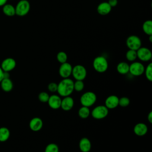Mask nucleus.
Masks as SVG:
<instances>
[{"label": "nucleus", "mask_w": 152, "mask_h": 152, "mask_svg": "<svg viewBox=\"0 0 152 152\" xmlns=\"http://www.w3.org/2000/svg\"><path fill=\"white\" fill-rule=\"evenodd\" d=\"M147 119L150 123H152V112H150L147 116Z\"/></svg>", "instance_id": "nucleus-34"}, {"label": "nucleus", "mask_w": 152, "mask_h": 152, "mask_svg": "<svg viewBox=\"0 0 152 152\" xmlns=\"http://www.w3.org/2000/svg\"><path fill=\"white\" fill-rule=\"evenodd\" d=\"M49 95L48 93L45 91H42L40 92L39 95H38V99L40 102L42 103H46L48 102L49 98Z\"/></svg>", "instance_id": "nucleus-30"}, {"label": "nucleus", "mask_w": 152, "mask_h": 152, "mask_svg": "<svg viewBox=\"0 0 152 152\" xmlns=\"http://www.w3.org/2000/svg\"><path fill=\"white\" fill-rule=\"evenodd\" d=\"M84 88V84L82 80H76L74 82V90L77 91H81Z\"/></svg>", "instance_id": "nucleus-29"}, {"label": "nucleus", "mask_w": 152, "mask_h": 152, "mask_svg": "<svg viewBox=\"0 0 152 152\" xmlns=\"http://www.w3.org/2000/svg\"><path fill=\"white\" fill-rule=\"evenodd\" d=\"M72 66L68 62L61 64L59 68V74L63 78H69L72 74Z\"/></svg>", "instance_id": "nucleus-10"}, {"label": "nucleus", "mask_w": 152, "mask_h": 152, "mask_svg": "<svg viewBox=\"0 0 152 152\" xmlns=\"http://www.w3.org/2000/svg\"><path fill=\"white\" fill-rule=\"evenodd\" d=\"M48 89L49 90V91L52 93L56 92L58 89V84H56L55 82L50 83L48 86Z\"/></svg>", "instance_id": "nucleus-32"}, {"label": "nucleus", "mask_w": 152, "mask_h": 152, "mask_svg": "<svg viewBox=\"0 0 152 152\" xmlns=\"http://www.w3.org/2000/svg\"><path fill=\"white\" fill-rule=\"evenodd\" d=\"M97 100V96L93 91H87L83 93L80 97V103L83 106L90 107L93 106Z\"/></svg>", "instance_id": "nucleus-3"}, {"label": "nucleus", "mask_w": 152, "mask_h": 152, "mask_svg": "<svg viewBox=\"0 0 152 152\" xmlns=\"http://www.w3.org/2000/svg\"><path fill=\"white\" fill-rule=\"evenodd\" d=\"M129 65L125 62H121L116 66V70L118 73L122 75H126L129 72Z\"/></svg>", "instance_id": "nucleus-20"}, {"label": "nucleus", "mask_w": 152, "mask_h": 152, "mask_svg": "<svg viewBox=\"0 0 152 152\" xmlns=\"http://www.w3.org/2000/svg\"><path fill=\"white\" fill-rule=\"evenodd\" d=\"M74 90V81L69 78H63L58 84L57 92L60 96H69Z\"/></svg>", "instance_id": "nucleus-1"}, {"label": "nucleus", "mask_w": 152, "mask_h": 152, "mask_svg": "<svg viewBox=\"0 0 152 152\" xmlns=\"http://www.w3.org/2000/svg\"><path fill=\"white\" fill-rule=\"evenodd\" d=\"M126 58L128 61L130 62H134L135 61V59L137 58V50L129 49L125 55Z\"/></svg>", "instance_id": "nucleus-25"}, {"label": "nucleus", "mask_w": 152, "mask_h": 152, "mask_svg": "<svg viewBox=\"0 0 152 152\" xmlns=\"http://www.w3.org/2000/svg\"><path fill=\"white\" fill-rule=\"evenodd\" d=\"M107 2L110 5V7L112 8V7H116L117 5L118 0H108Z\"/></svg>", "instance_id": "nucleus-33"}, {"label": "nucleus", "mask_w": 152, "mask_h": 152, "mask_svg": "<svg viewBox=\"0 0 152 152\" xmlns=\"http://www.w3.org/2000/svg\"><path fill=\"white\" fill-rule=\"evenodd\" d=\"M79 148L82 152H89L91 148V143L90 140L86 138H82L79 142Z\"/></svg>", "instance_id": "nucleus-18"}, {"label": "nucleus", "mask_w": 152, "mask_h": 152, "mask_svg": "<svg viewBox=\"0 0 152 152\" xmlns=\"http://www.w3.org/2000/svg\"><path fill=\"white\" fill-rule=\"evenodd\" d=\"M111 10L112 7L107 2H101L98 5L97 7V12L102 15H105L109 14Z\"/></svg>", "instance_id": "nucleus-17"}, {"label": "nucleus", "mask_w": 152, "mask_h": 152, "mask_svg": "<svg viewBox=\"0 0 152 152\" xmlns=\"http://www.w3.org/2000/svg\"><path fill=\"white\" fill-rule=\"evenodd\" d=\"M74 104V99L69 96L64 97L61 100V108L65 111H68L72 109Z\"/></svg>", "instance_id": "nucleus-15"}, {"label": "nucleus", "mask_w": 152, "mask_h": 152, "mask_svg": "<svg viewBox=\"0 0 152 152\" xmlns=\"http://www.w3.org/2000/svg\"><path fill=\"white\" fill-rule=\"evenodd\" d=\"M146 78L149 81H152V63H149L148 65L145 68L144 72Z\"/></svg>", "instance_id": "nucleus-26"}, {"label": "nucleus", "mask_w": 152, "mask_h": 152, "mask_svg": "<svg viewBox=\"0 0 152 152\" xmlns=\"http://www.w3.org/2000/svg\"><path fill=\"white\" fill-rule=\"evenodd\" d=\"M126 45L129 49L137 50L140 47H141V40L138 36L131 35L127 37Z\"/></svg>", "instance_id": "nucleus-7"}, {"label": "nucleus", "mask_w": 152, "mask_h": 152, "mask_svg": "<svg viewBox=\"0 0 152 152\" xmlns=\"http://www.w3.org/2000/svg\"><path fill=\"white\" fill-rule=\"evenodd\" d=\"M145 67L144 65L140 62H133L129 65V72L133 76L138 77L144 74Z\"/></svg>", "instance_id": "nucleus-8"}, {"label": "nucleus", "mask_w": 152, "mask_h": 152, "mask_svg": "<svg viewBox=\"0 0 152 152\" xmlns=\"http://www.w3.org/2000/svg\"><path fill=\"white\" fill-rule=\"evenodd\" d=\"M7 0H0V7L4 6L5 4H7Z\"/></svg>", "instance_id": "nucleus-36"}, {"label": "nucleus", "mask_w": 152, "mask_h": 152, "mask_svg": "<svg viewBox=\"0 0 152 152\" xmlns=\"http://www.w3.org/2000/svg\"><path fill=\"white\" fill-rule=\"evenodd\" d=\"M62 99L57 94H52L49 96L48 103L52 109H58L61 107Z\"/></svg>", "instance_id": "nucleus-12"}, {"label": "nucleus", "mask_w": 152, "mask_h": 152, "mask_svg": "<svg viewBox=\"0 0 152 152\" xmlns=\"http://www.w3.org/2000/svg\"><path fill=\"white\" fill-rule=\"evenodd\" d=\"M45 152H59L58 145L55 143H50L46 145Z\"/></svg>", "instance_id": "nucleus-28"}, {"label": "nucleus", "mask_w": 152, "mask_h": 152, "mask_svg": "<svg viewBox=\"0 0 152 152\" xmlns=\"http://www.w3.org/2000/svg\"><path fill=\"white\" fill-rule=\"evenodd\" d=\"M43 125V121L39 117H34L32 118L29 122V127L30 129L34 132L40 131Z\"/></svg>", "instance_id": "nucleus-14"}, {"label": "nucleus", "mask_w": 152, "mask_h": 152, "mask_svg": "<svg viewBox=\"0 0 152 152\" xmlns=\"http://www.w3.org/2000/svg\"><path fill=\"white\" fill-rule=\"evenodd\" d=\"M130 103V100L127 97H122L119 99V105L122 107H127Z\"/></svg>", "instance_id": "nucleus-31"}, {"label": "nucleus", "mask_w": 152, "mask_h": 152, "mask_svg": "<svg viewBox=\"0 0 152 152\" xmlns=\"http://www.w3.org/2000/svg\"><path fill=\"white\" fill-rule=\"evenodd\" d=\"M109 113V109L104 105L96 106L90 112L91 116L96 119H102L105 118Z\"/></svg>", "instance_id": "nucleus-5"}, {"label": "nucleus", "mask_w": 152, "mask_h": 152, "mask_svg": "<svg viewBox=\"0 0 152 152\" xmlns=\"http://www.w3.org/2000/svg\"><path fill=\"white\" fill-rule=\"evenodd\" d=\"M90 112H91L90 110L89 107L82 106V107H81L79 109L78 113V116H80V118H81L82 119H86L90 116Z\"/></svg>", "instance_id": "nucleus-24"}, {"label": "nucleus", "mask_w": 152, "mask_h": 152, "mask_svg": "<svg viewBox=\"0 0 152 152\" xmlns=\"http://www.w3.org/2000/svg\"><path fill=\"white\" fill-rule=\"evenodd\" d=\"M134 134L139 137L145 135L148 131V127L144 123L140 122L137 124L133 129Z\"/></svg>", "instance_id": "nucleus-16"}, {"label": "nucleus", "mask_w": 152, "mask_h": 152, "mask_svg": "<svg viewBox=\"0 0 152 152\" xmlns=\"http://www.w3.org/2000/svg\"><path fill=\"white\" fill-rule=\"evenodd\" d=\"M71 75L75 80L83 81L87 76L86 68L82 65H76L72 67Z\"/></svg>", "instance_id": "nucleus-6"}, {"label": "nucleus", "mask_w": 152, "mask_h": 152, "mask_svg": "<svg viewBox=\"0 0 152 152\" xmlns=\"http://www.w3.org/2000/svg\"><path fill=\"white\" fill-rule=\"evenodd\" d=\"M10 136V131L5 126L0 128V142H5L8 140Z\"/></svg>", "instance_id": "nucleus-22"}, {"label": "nucleus", "mask_w": 152, "mask_h": 152, "mask_svg": "<svg viewBox=\"0 0 152 152\" xmlns=\"http://www.w3.org/2000/svg\"><path fill=\"white\" fill-rule=\"evenodd\" d=\"M137 58L141 61L147 62L151 60L152 53L151 50L145 47H140L137 50Z\"/></svg>", "instance_id": "nucleus-9"}, {"label": "nucleus", "mask_w": 152, "mask_h": 152, "mask_svg": "<svg viewBox=\"0 0 152 152\" xmlns=\"http://www.w3.org/2000/svg\"><path fill=\"white\" fill-rule=\"evenodd\" d=\"M0 84L2 90L5 92H10L13 88V83L10 78H3Z\"/></svg>", "instance_id": "nucleus-19"}, {"label": "nucleus", "mask_w": 152, "mask_h": 152, "mask_svg": "<svg viewBox=\"0 0 152 152\" xmlns=\"http://www.w3.org/2000/svg\"><path fill=\"white\" fill-rule=\"evenodd\" d=\"M142 30L144 32L148 35H152V21L150 20H146L142 24Z\"/></svg>", "instance_id": "nucleus-23"}, {"label": "nucleus", "mask_w": 152, "mask_h": 152, "mask_svg": "<svg viewBox=\"0 0 152 152\" xmlns=\"http://www.w3.org/2000/svg\"><path fill=\"white\" fill-rule=\"evenodd\" d=\"M108 62L107 59L103 56L96 57L93 62V66L95 71L99 73H103L107 71L108 68Z\"/></svg>", "instance_id": "nucleus-2"}, {"label": "nucleus", "mask_w": 152, "mask_h": 152, "mask_svg": "<svg viewBox=\"0 0 152 152\" xmlns=\"http://www.w3.org/2000/svg\"><path fill=\"white\" fill-rule=\"evenodd\" d=\"M16 66V61L12 58H7L4 59L1 63V68L4 72H10Z\"/></svg>", "instance_id": "nucleus-11"}, {"label": "nucleus", "mask_w": 152, "mask_h": 152, "mask_svg": "<svg viewBox=\"0 0 152 152\" xmlns=\"http://www.w3.org/2000/svg\"><path fill=\"white\" fill-rule=\"evenodd\" d=\"M104 106L108 109H113L119 106V97L115 95L109 96L105 100Z\"/></svg>", "instance_id": "nucleus-13"}, {"label": "nucleus", "mask_w": 152, "mask_h": 152, "mask_svg": "<svg viewBox=\"0 0 152 152\" xmlns=\"http://www.w3.org/2000/svg\"><path fill=\"white\" fill-rule=\"evenodd\" d=\"M15 14L23 17L28 14L30 9V2L27 0H20L15 7Z\"/></svg>", "instance_id": "nucleus-4"}, {"label": "nucleus", "mask_w": 152, "mask_h": 152, "mask_svg": "<svg viewBox=\"0 0 152 152\" xmlns=\"http://www.w3.org/2000/svg\"><path fill=\"white\" fill-rule=\"evenodd\" d=\"M56 59L59 63L61 64L65 63L67 61V59H68L67 54L64 51H60L57 53Z\"/></svg>", "instance_id": "nucleus-27"}, {"label": "nucleus", "mask_w": 152, "mask_h": 152, "mask_svg": "<svg viewBox=\"0 0 152 152\" xmlns=\"http://www.w3.org/2000/svg\"><path fill=\"white\" fill-rule=\"evenodd\" d=\"M4 71L2 70V69L0 66V83L4 78Z\"/></svg>", "instance_id": "nucleus-35"}, {"label": "nucleus", "mask_w": 152, "mask_h": 152, "mask_svg": "<svg viewBox=\"0 0 152 152\" xmlns=\"http://www.w3.org/2000/svg\"><path fill=\"white\" fill-rule=\"evenodd\" d=\"M2 11L4 14L8 17H12L15 15V7L10 4H5L2 6Z\"/></svg>", "instance_id": "nucleus-21"}]
</instances>
